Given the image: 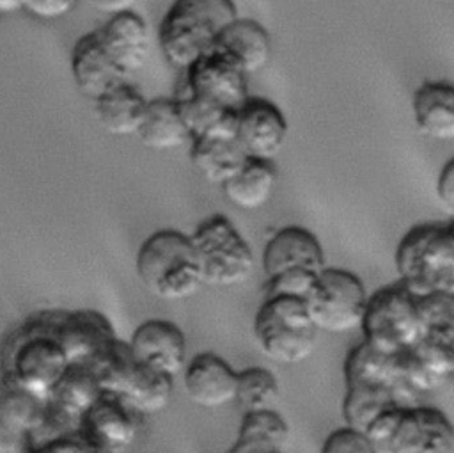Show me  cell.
<instances>
[{"label": "cell", "mask_w": 454, "mask_h": 453, "mask_svg": "<svg viewBox=\"0 0 454 453\" xmlns=\"http://www.w3.org/2000/svg\"><path fill=\"white\" fill-rule=\"evenodd\" d=\"M247 78L216 52L204 55L184 71V87L174 98L192 139L215 128L247 101L250 96Z\"/></svg>", "instance_id": "obj_1"}, {"label": "cell", "mask_w": 454, "mask_h": 453, "mask_svg": "<svg viewBox=\"0 0 454 453\" xmlns=\"http://www.w3.org/2000/svg\"><path fill=\"white\" fill-rule=\"evenodd\" d=\"M71 362L41 311L14 327L0 343V378L48 400Z\"/></svg>", "instance_id": "obj_2"}, {"label": "cell", "mask_w": 454, "mask_h": 453, "mask_svg": "<svg viewBox=\"0 0 454 453\" xmlns=\"http://www.w3.org/2000/svg\"><path fill=\"white\" fill-rule=\"evenodd\" d=\"M238 16L232 0H174L158 27L161 55L172 68L186 71L215 50Z\"/></svg>", "instance_id": "obj_3"}, {"label": "cell", "mask_w": 454, "mask_h": 453, "mask_svg": "<svg viewBox=\"0 0 454 453\" xmlns=\"http://www.w3.org/2000/svg\"><path fill=\"white\" fill-rule=\"evenodd\" d=\"M397 282L411 295L454 293V224L431 220L411 226L395 249Z\"/></svg>", "instance_id": "obj_4"}, {"label": "cell", "mask_w": 454, "mask_h": 453, "mask_svg": "<svg viewBox=\"0 0 454 453\" xmlns=\"http://www.w3.org/2000/svg\"><path fill=\"white\" fill-rule=\"evenodd\" d=\"M137 275L151 295L168 302L192 298L202 286L190 236L176 229L156 231L142 242Z\"/></svg>", "instance_id": "obj_5"}, {"label": "cell", "mask_w": 454, "mask_h": 453, "mask_svg": "<svg viewBox=\"0 0 454 453\" xmlns=\"http://www.w3.org/2000/svg\"><path fill=\"white\" fill-rule=\"evenodd\" d=\"M364 433L372 453H454L449 417L427 405L388 409Z\"/></svg>", "instance_id": "obj_6"}, {"label": "cell", "mask_w": 454, "mask_h": 453, "mask_svg": "<svg viewBox=\"0 0 454 453\" xmlns=\"http://www.w3.org/2000/svg\"><path fill=\"white\" fill-rule=\"evenodd\" d=\"M394 378L395 357H385L364 341L351 348L344 361L342 416L346 426L365 432L378 416L394 409Z\"/></svg>", "instance_id": "obj_7"}, {"label": "cell", "mask_w": 454, "mask_h": 453, "mask_svg": "<svg viewBox=\"0 0 454 453\" xmlns=\"http://www.w3.org/2000/svg\"><path fill=\"white\" fill-rule=\"evenodd\" d=\"M364 343L385 357H399L424 338L417 297L401 282L385 286L367 298L362 318Z\"/></svg>", "instance_id": "obj_8"}, {"label": "cell", "mask_w": 454, "mask_h": 453, "mask_svg": "<svg viewBox=\"0 0 454 453\" xmlns=\"http://www.w3.org/2000/svg\"><path fill=\"white\" fill-rule=\"evenodd\" d=\"M254 339L277 364H298L316 348L317 329L296 297H266L254 318Z\"/></svg>", "instance_id": "obj_9"}, {"label": "cell", "mask_w": 454, "mask_h": 453, "mask_svg": "<svg viewBox=\"0 0 454 453\" xmlns=\"http://www.w3.org/2000/svg\"><path fill=\"white\" fill-rule=\"evenodd\" d=\"M188 236L197 256L202 284L231 288L250 279L254 252L227 217L211 215Z\"/></svg>", "instance_id": "obj_10"}, {"label": "cell", "mask_w": 454, "mask_h": 453, "mask_svg": "<svg viewBox=\"0 0 454 453\" xmlns=\"http://www.w3.org/2000/svg\"><path fill=\"white\" fill-rule=\"evenodd\" d=\"M367 298L364 282L353 272L325 266L316 275L303 304L317 332L344 334L360 329Z\"/></svg>", "instance_id": "obj_11"}, {"label": "cell", "mask_w": 454, "mask_h": 453, "mask_svg": "<svg viewBox=\"0 0 454 453\" xmlns=\"http://www.w3.org/2000/svg\"><path fill=\"white\" fill-rule=\"evenodd\" d=\"M41 314L71 366L89 364L117 338L110 320L94 309H50Z\"/></svg>", "instance_id": "obj_12"}, {"label": "cell", "mask_w": 454, "mask_h": 453, "mask_svg": "<svg viewBox=\"0 0 454 453\" xmlns=\"http://www.w3.org/2000/svg\"><path fill=\"white\" fill-rule=\"evenodd\" d=\"M236 140L248 158L273 160L287 139V121L270 99L248 96L234 114Z\"/></svg>", "instance_id": "obj_13"}, {"label": "cell", "mask_w": 454, "mask_h": 453, "mask_svg": "<svg viewBox=\"0 0 454 453\" xmlns=\"http://www.w3.org/2000/svg\"><path fill=\"white\" fill-rule=\"evenodd\" d=\"M142 417L117 394L103 393L80 421V432L101 453H126L140 433Z\"/></svg>", "instance_id": "obj_14"}, {"label": "cell", "mask_w": 454, "mask_h": 453, "mask_svg": "<svg viewBox=\"0 0 454 453\" xmlns=\"http://www.w3.org/2000/svg\"><path fill=\"white\" fill-rule=\"evenodd\" d=\"M234 114L220 121L209 131L192 139L190 162L195 172L211 185L222 187L248 160L236 140Z\"/></svg>", "instance_id": "obj_15"}, {"label": "cell", "mask_w": 454, "mask_h": 453, "mask_svg": "<svg viewBox=\"0 0 454 453\" xmlns=\"http://www.w3.org/2000/svg\"><path fill=\"white\" fill-rule=\"evenodd\" d=\"M129 352L137 364L176 378L186 366V338L168 320H147L140 323L129 341Z\"/></svg>", "instance_id": "obj_16"}, {"label": "cell", "mask_w": 454, "mask_h": 453, "mask_svg": "<svg viewBox=\"0 0 454 453\" xmlns=\"http://www.w3.org/2000/svg\"><path fill=\"white\" fill-rule=\"evenodd\" d=\"M325 266L326 261L319 240L301 226H286L275 231L262 250L266 281L289 272L317 275Z\"/></svg>", "instance_id": "obj_17"}, {"label": "cell", "mask_w": 454, "mask_h": 453, "mask_svg": "<svg viewBox=\"0 0 454 453\" xmlns=\"http://www.w3.org/2000/svg\"><path fill=\"white\" fill-rule=\"evenodd\" d=\"M96 34L108 57L126 76L142 69L151 52V32L140 14L133 9L112 14Z\"/></svg>", "instance_id": "obj_18"}, {"label": "cell", "mask_w": 454, "mask_h": 453, "mask_svg": "<svg viewBox=\"0 0 454 453\" xmlns=\"http://www.w3.org/2000/svg\"><path fill=\"white\" fill-rule=\"evenodd\" d=\"M183 373V385L192 403L202 409H218L236 400L238 373L220 355L197 354Z\"/></svg>", "instance_id": "obj_19"}, {"label": "cell", "mask_w": 454, "mask_h": 453, "mask_svg": "<svg viewBox=\"0 0 454 453\" xmlns=\"http://www.w3.org/2000/svg\"><path fill=\"white\" fill-rule=\"evenodd\" d=\"M71 75L78 91L94 101L114 85L128 80L105 52L96 30L82 36L74 43L71 52Z\"/></svg>", "instance_id": "obj_20"}, {"label": "cell", "mask_w": 454, "mask_h": 453, "mask_svg": "<svg viewBox=\"0 0 454 453\" xmlns=\"http://www.w3.org/2000/svg\"><path fill=\"white\" fill-rule=\"evenodd\" d=\"M247 76L262 71L271 59V37L252 18L238 16L218 37L215 50Z\"/></svg>", "instance_id": "obj_21"}, {"label": "cell", "mask_w": 454, "mask_h": 453, "mask_svg": "<svg viewBox=\"0 0 454 453\" xmlns=\"http://www.w3.org/2000/svg\"><path fill=\"white\" fill-rule=\"evenodd\" d=\"M413 117L419 131L433 140H454V87L445 80H426L413 92Z\"/></svg>", "instance_id": "obj_22"}, {"label": "cell", "mask_w": 454, "mask_h": 453, "mask_svg": "<svg viewBox=\"0 0 454 453\" xmlns=\"http://www.w3.org/2000/svg\"><path fill=\"white\" fill-rule=\"evenodd\" d=\"M137 137L142 146L154 151L176 149L192 140V133L183 119L177 99L174 96L147 99Z\"/></svg>", "instance_id": "obj_23"}, {"label": "cell", "mask_w": 454, "mask_h": 453, "mask_svg": "<svg viewBox=\"0 0 454 453\" xmlns=\"http://www.w3.org/2000/svg\"><path fill=\"white\" fill-rule=\"evenodd\" d=\"M96 117L103 130L114 137L137 135L147 98L128 80L114 85L96 101Z\"/></svg>", "instance_id": "obj_24"}, {"label": "cell", "mask_w": 454, "mask_h": 453, "mask_svg": "<svg viewBox=\"0 0 454 453\" xmlns=\"http://www.w3.org/2000/svg\"><path fill=\"white\" fill-rule=\"evenodd\" d=\"M278 181V171L273 160L248 158L245 165L227 179L220 188L229 204L238 210L252 211L264 206Z\"/></svg>", "instance_id": "obj_25"}, {"label": "cell", "mask_w": 454, "mask_h": 453, "mask_svg": "<svg viewBox=\"0 0 454 453\" xmlns=\"http://www.w3.org/2000/svg\"><path fill=\"white\" fill-rule=\"evenodd\" d=\"M289 441V426L286 419L273 409L245 412L236 448L245 453H286Z\"/></svg>", "instance_id": "obj_26"}, {"label": "cell", "mask_w": 454, "mask_h": 453, "mask_svg": "<svg viewBox=\"0 0 454 453\" xmlns=\"http://www.w3.org/2000/svg\"><path fill=\"white\" fill-rule=\"evenodd\" d=\"M174 393V378L137 364V370L121 398L140 416H154L167 409Z\"/></svg>", "instance_id": "obj_27"}, {"label": "cell", "mask_w": 454, "mask_h": 453, "mask_svg": "<svg viewBox=\"0 0 454 453\" xmlns=\"http://www.w3.org/2000/svg\"><path fill=\"white\" fill-rule=\"evenodd\" d=\"M44 417L46 400L0 378V423L32 437L44 423Z\"/></svg>", "instance_id": "obj_28"}, {"label": "cell", "mask_w": 454, "mask_h": 453, "mask_svg": "<svg viewBox=\"0 0 454 453\" xmlns=\"http://www.w3.org/2000/svg\"><path fill=\"white\" fill-rule=\"evenodd\" d=\"M85 368L94 375L103 393L121 396L137 370V361L129 352L128 341L117 336Z\"/></svg>", "instance_id": "obj_29"}, {"label": "cell", "mask_w": 454, "mask_h": 453, "mask_svg": "<svg viewBox=\"0 0 454 453\" xmlns=\"http://www.w3.org/2000/svg\"><path fill=\"white\" fill-rule=\"evenodd\" d=\"M278 398V382L275 375L261 366H252L238 373L236 400L245 412L268 410Z\"/></svg>", "instance_id": "obj_30"}, {"label": "cell", "mask_w": 454, "mask_h": 453, "mask_svg": "<svg viewBox=\"0 0 454 453\" xmlns=\"http://www.w3.org/2000/svg\"><path fill=\"white\" fill-rule=\"evenodd\" d=\"M321 453H372V449L364 432L342 426L325 439Z\"/></svg>", "instance_id": "obj_31"}, {"label": "cell", "mask_w": 454, "mask_h": 453, "mask_svg": "<svg viewBox=\"0 0 454 453\" xmlns=\"http://www.w3.org/2000/svg\"><path fill=\"white\" fill-rule=\"evenodd\" d=\"M78 0H23V11L39 20H60L74 11Z\"/></svg>", "instance_id": "obj_32"}, {"label": "cell", "mask_w": 454, "mask_h": 453, "mask_svg": "<svg viewBox=\"0 0 454 453\" xmlns=\"http://www.w3.org/2000/svg\"><path fill=\"white\" fill-rule=\"evenodd\" d=\"M436 199L440 208L452 217L454 215V160H449L436 178Z\"/></svg>", "instance_id": "obj_33"}, {"label": "cell", "mask_w": 454, "mask_h": 453, "mask_svg": "<svg viewBox=\"0 0 454 453\" xmlns=\"http://www.w3.org/2000/svg\"><path fill=\"white\" fill-rule=\"evenodd\" d=\"M32 437L0 423V453H30Z\"/></svg>", "instance_id": "obj_34"}, {"label": "cell", "mask_w": 454, "mask_h": 453, "mask_svg": "<svg viewBox=\"0 0 454 453\" xmlns=\"http://www.w3.org/2000/svg\"><path fill=\"white\" fill-rule=\"evenodd\" d=\"M94 9L105 12V14H117L122 11H129L137 0H87Z\"/></svg>", "instance_id": "obj_35"}, {"label": "cell", "mask_w": 454, "mask_h": 453, "mask_svg": "<svg viewBox=\"0 0 454 453\" xmlns=\"http://www.w3.org/2000/svg\"><path fill=\"white\" fill-rule=\"evenodd\" d=\"M18 11H23V0H0V14H14Z\"/></svg>", "instance_id": "obj_36"}, {"label": "cell", "mask_w": 454, "mask_h": 453, "mask_svg": "<svg viewBox=\"0 0 454 453\" xmlns=\"http://www.w3.org/2000/svg\"><path fill=\"white\" fill-rule=\"evenodd\" d=\"M227 453H245V451H241V449H239V448H236V446H232V448H231V449H229V451H227Z\"/></svg>", "instance_id": "obj_37"}, {"label": "cell", "mask_w": 454, "mask_h": 453, "mask_svg": "<svg viewBox=\"0 0 454 453\" xmlns=\"http://www.w3.org/2000/svg\"><path fill=\"white\" fill-rule=\"evenodd\" d=\"M30 453H32V451H30Z\"/></svg>", "instance_id": "obj_38"}]
</instances>
